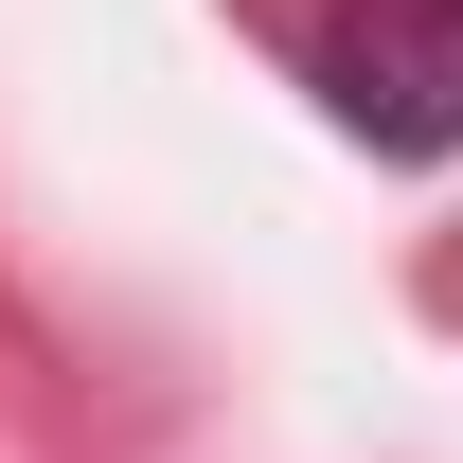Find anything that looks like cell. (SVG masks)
I'll use <instances>...</instances> for the list:
<instances>
[{
	"mask_svg": "<svg viewBox=\"0 0 463 463\" xmlns=\"http://www.w3.org/2000/svg\"><path fill=\"white\" fill-rule=\"evenodd\" d=\"M303 90L374 161H446L463 143V0H339V18H303Z\"/></svg>",
	"mask_w": 463,
	"mask_h": 463,
	"instance_id": "obj_1",
	"label": "cell"
}]
</instances>
